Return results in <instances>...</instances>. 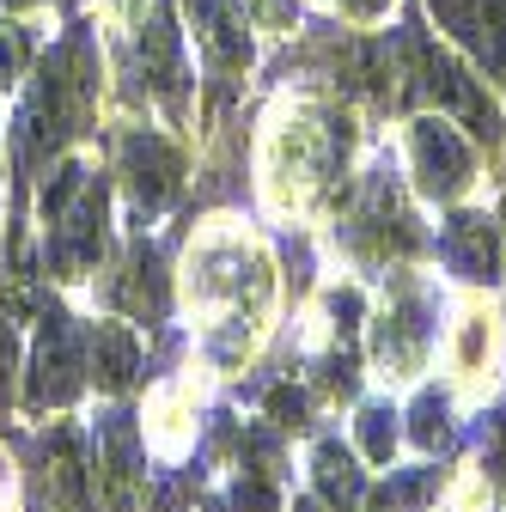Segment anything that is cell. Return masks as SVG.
Returning a JSON list of instances; mask_svg holds the SVG:
<instances>
[{
  "label": "cell",
  "mask_w": 506,
  "mask_h": 512,
  "mask_svg": "<svg viewBox=\"0 0 506 512\" xmlns=\"http://www.w3.org/2000/svg\"><path fill=\"white\" fill-rule=\"evenodd\" d=\"M336 7H342L348 19H378V13L391 7V0H336Z\"/></svg>",
  "instance_id": "5bb4252c"
},
{
  "label": "cell",
  "mask_w": 506,
  "mask_h": 512,
  "mask_svg": "<svg viewBox=\"0 0 506 512\" xmlns=\"http://www.w3.org/2000/svg\"><path fill=\"white\" fill-rule=\"evenodd\" d=\"M129 372H135V342L122 336L116 324H104L98 330V378H104V391H122Z\"/></svg>",
  "instance_id": "9c48e42d"
},
{
  "label": "cell",
  "mask_w": 506,
  "mask_h": 512,
  "mask_svg": "<svg viewBox=\"0 0 506 512\" xmlns=\"http://www.w3.org/2000/svg\"><path fill=\"white\" fill-rule=\"evenodd\" d=\"M360 439H366V452L385 464L391 445H397V415H391V409H366V415H360Z\"/></svg>",
  "instance_id": "8fae6325"
},
{
  "label": "cell",
  "mask_w": 506,
  "mask_h": 512,
  "mask_svg": "<svg viewBox=\"0 0 506 512\" xmlns=\"http://www.w3.org/2000/svg\"><path fill=\"white\" fill-rule=\"evenodd\" d=\"M299 512H311V506H299Z\"/></svg>",
  "instance_id": "9a60e30c"
},
{
  "label": "cell",
  "mask_w": 506,
  "mask_h": 512,
  "mask_svg": "<svg viewBox=\"0 0 506 512\" xmlns=\"http://www.w3.org/2000/svg\"><path fill=\"white\" fill-rule=\"evenodd\" d=\"M415 439L427 445V452L452 439V427H446V403H439V397H421V409H415Z\"/></svg>",
  "instance_id": "7c38bea8"
},
{
  "label": "cell",
  "mask_w": 506,
  "mask_h": 512,
  "mask_svg": "<svg viewBox=\"0 0 506 512\" xmlns=\"http://www.w3.org/2000/svg\"><path fill=\"white\" fill-rule=\"evenodd\" d=\"M421 354H427V311H421V299H403L385 324H378V366L415 372Z\"/></svg>",
  "instance_id": "52a82bcc"
},
{
  "label": "cell",
  "mask_w": 506,
  "mask_h": 512,
  "mask_svg": "<svg viewBox=\"0 0 506 512\" xmlns=\"http://www.w3.org/2000/svg\"><path fill=\"white\" fill-rule=\"evenodd\" d=\"M177 177H183V159H177L171 141L147 135V128H135V135L122 141V183H129L141 214H159L177 196Z\"/></svg>",
  "instance_id": "277c9868"
},
{
  "label": "cell",
  "mask_w": 506,
  "mask_h": 512,
  "mask_svg": "<svg viewBox=\"0 0 506 512\" xmlns=\"http://www.w3.org/2000/svg\"><path fill=\"white\" fill-rule=\"evenodd\" d=\"M318 482H324L330 506H342V512L360 500V470H354V458L342 452L336 439H330V445H318Z\"/></svg>",
  "instance_id": "ba28073f"
},
{
  "label": "cell",
  "mask_w": 506,
  "mask_h": 512,
  "mask_svg": "<svg viewBox=\"0 0 506 512\" xmlns=\"http://www.w3.org/2000/svg\"><path fill=\"white\" fill-rule=\"evenodd\" d=\"M439 31H446L482 80L500 86L506 98V0H427Z\"/></svg>",
  "instance_id": "6da1fadb"
},
{
  "label": "cell",
  "mask_w": 506,
  "mask_h": 512,
  "mask_svg": "<svg viewBox=\"0 0 506 512\" xmlns=\"http://www.w3.org/2000/svg\"><path fill=\"white\" fill-rule=\"evenodd\" d=\"M25 68H31V31L25 25H0V92L19 86Z\"/></svg>",
  "instance_id": "30bf717a"
},
{
  "label": "cell",
  "mask_w": 506,
  "mask_h": 512,
  "mask_svg": "<svg viewBox=\"0 0 506 512\" xmlns=\"http://www.w3.org/2000/svg\"><path fill=\"white\" fill-rule=\"evenodd\" d=\"M409 165H415V183L427 189V196H439V202L464 196L470 177H476V153H470V141L446 116L409 122Z\"/></svg>",
  "instance_id": "7a4b0ae2"
},
{
  "label": "cell",
  "mask_w": 506,
  "mask_h": 512,
  "mask_svg": "<svg viewBox=\"0 0 506 512\" xmlns=\"http://www.w3.org/2000/svg\"><path fill=\"white\" fill-rule=\"evenodd\" d=\"M189 25H196L202 49L214 68H244L250 61V31H244V0H183Z\"/></svg>",
  "instance_id": "8992f818"
},
{
  "label": "cell",
  "mask_w": 506,
  "mask_h": 512,
  "mask_svg": "<svg viewBox=\"0 0 506 512\" xmlns=\"http://www.w3.org/2000/svg\"><path fill=\"white\" fill-rule=\"evenodd\" d=\"M244 13H263L269 25H287L293 13H287V0H244Z\"/></svg>",
  "instance_id": "4fadbf2b"
},
{
  "label": "cell",
  "mask_w": 506,
  "mask_h": 512,
  "mask_svg": "<svg viewBox=\"0 0 506 512\" xmlns=\"http://www.w3.org/2000/svg\"><path fill=\"white\" fill-rule=\"evenodd\" d=\"M348 244H354L360 256H372V263H391V256H409V250L421 244V232H415L403 196H397L385 177L366 183V196H360V208H354V220H348Z\"/></svg>",
  "instance_id": "3957f363"
},
{
  "label": "cell",
  "mask_w": 506,
  "mask_h": 512,
  "mask_svg": "<svg viewBox=\"0 0 506 512\" xmlns=\"http://www.w3.org/2000/svg\"><path fill=\"white\" fill-rule=\"evenodd\" d=\"M439 256L464 281H494L500 275V226L488 214H452L439 232Z\"/></svg>",
  "instance_id": "5b68a950"
}]
</instances>
